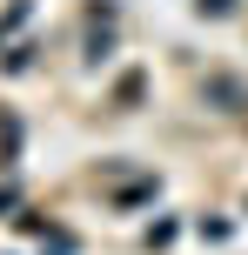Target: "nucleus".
Here are the masks:
<instances>
[{
	"label": "nucleus",
	"mask_w": 248,
	"mask_h": 255,
	"mask_svg": "<svg viewBox=\"0 0 248 255\" xmlns=\"http://www.w3.org/2000/svg\"><path fill=\"white\" fill-rule=\"evenodd\" d=\"M201 101L222 108V115H248V81H235V74H222V67H215V74L201 81Z\"/></svg>",
	"instance_id": "nucleus-1"
},
{
	"label": "nucleus",
	"mask_w": 248,
	"mask_h": 255,
	"mask_svg": "<svg viewBox=\"0 0 248 255\" xmlns=\"http://www.w3.org/2000/svg\"><path fill=\"white\" fill-rule=\"evenodd\" d=\"M141 88H148L141 74H121V81H114V108H134V101H141Z\"/></svg>",
	"instance_id": "nucleus-2"
},
{
	"label": "nucleus",
	"mask_w": 248,
	"mask_h": 255,
	"mask_svg": "<svg viewBox=\"0 0 248 255\" xmlns=\"http://www.w3.org/2000/svg\"><path fill=\"white\" fill-rule=\"evenodd\" d=\"M201 13H208V20H228V13H235V0H195Z\"/></svg>",
	"instance_id": "nucleus-3"
},
{
	"label": "nucleus",
	"mask_w": 248,
	"mask_h": 255,
	"mask_svg": "<svg viewBox=\"0 0 248 255\" xmlns=\"http://www.w3.org/2000/svg\"><path fill=\"white\" fill-rule=\"evenodd\" d=\"M20 20H27V0H13V7H7V20H0V40H7L13 27H20Z\"/></svg>",
	"instance_id": "nucleus-4"
}]
</instances>
